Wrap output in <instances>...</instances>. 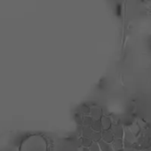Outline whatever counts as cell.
Wrapping results in <instances>:
<instances>
[{"label":"cell","instance_id":"6da1fadb","mask_svg":"<svg viewBox=\"0 0 151 151\" xmlns=\"http://www.w3.org/2000/svg\"><path fill=\"white\" fill-rule=\"evenodd\" d=\"M21 151H49V143L42 135H32L22 143Z\"/></svg>","mask_w":151,"mask_h":151},{"label":"cell","instance_id":"7a4b0ae2","mask_svg":"<svg viewBox=\"0 0 151 151\" xmlns=\"http://www.w3.org/2000/svg\"><path fill=\"white\" fill-rule=\"evenodd\" d=\"M115 137L111 132V130H102L101 131V140L111 144L114 140Z\"/></svg>","mask_w":151,"mask_h":151},{"label":"cell","instance_id":"3957f363","mask_svg":"<svg viewBox=\"0 0 151 151\" xmlns=\"http://www.w3.org/2000/svg\"><path fill=\"white\" fill-rule=\"evenodd\" d=\"M89 116L93 119V120H100L101 118L102 115V111L101 109L99 107H93L90 109V114Z\"/></svg>","mask_w":151,"mask_h":151},{"label":"cell","instance_id":"277c9868","mask_svg":"<svg viewBox=\"0 0 151 151\" xmlns=\"http://www.w3.org/2000/svg\"><path fill=\"white\" fill-rule=\"evenodd\" d=\"M100 120H101V123L102 130H110L112 124H111V120L108 116H102Z\"/></svg>","mask_w":151,"mask_h":151},{"label":"cell","instance_id":"5b68a950","mask_svg":"<svg viewBox=\"0 0 151 151\" xmlns=\"http://www.w3.org/2000/svg\"><path fill=\"white\" fill-rule=\"evenodd\" d=\"M91 128H92L93 132H101L102 126H101V120H93V124L91 125Z\"/></svg>","mask_w":151,"mask_h":151},{"label":"cell","instance_id":"8992f818","mask_svg":"<svg viewBox=\"0 0 151 151\" xmlns=\"http://www.w3.org/2000/svg\"><path fill=\"white\" fill-rule=\"evenodd\" d=\"M92 134H93V130H92L91 126H83V129H82V137L91 138Z\"/></svg>","mask_w":151,"mask_h":151},{"label":"cell","instance_id":"52a82bcc","mask_svg":"<svg viewBox=\"0 0 151 151\" xmlns=\"http://www.w3.org/2000/svg\"><path fill=\"white\" fill-rule=\"evenodd\" d=\"M90 109H91V108H89L88 106H86V105H82L80 108H79V114L81 115V116H89V114H90Z\"/></svg>","mask_w":151,"mask_h":151},{"label":"cell","instance_id":"ba28073f","mask_svg":"<svg viewBox=\"0 0 151 151\" xmlns=\"http://www.w3.org/2000/svg\"><path fill=\"white\" fill-rule=\"evenodd\" d=\"M93 119L90 116H84L82 119V124L83 126H91L93 124Z\"/></svg>","mask_w":151,"mask_h":151},{"label":"cell","instance_id":"9c48e42d","mask_svg":"<svg viewBox=\"0 0 151 151\" xmlns=\"http://www.w3.org/2000/svg\"><path fill=\"white\" fill-rule=\"evenodd\" d=\"M93 143V140L91 138H86V137H81V147H89Z\"/></svg>","mask_w":151,"mask_h":151},{"label":"cell","instance_id":"30bf717a","mask_svg":"<svg viewBox=\"0 0 151 151\" xmlns=\"http://www.w3.org/2000/svg\"><path fill=\"white\" fill-rule=\"evenodd\" d=\"M91 139L93 142H99L101 140V132H93V134L91 136Z\"/></svg>","mask_w":151,"mask_h":151},{"label":"cell","instance_id":"8fae6325","mask_svg":"<svg viewBox=\"0 0 151 151\" xmlns=\"http://www.w3.org/2000/svg\"><path fill=\"white\" fill-rule=\"evenodd\" d=\"M112 144H113V146H114V148H116V149L121 148V147H122V146H123V143H122L121 139H118V138L114 139V140H113Z\"/></svg>","mask_w":151,"mask_h":151},{"label":"cell","instance_id":"7c38bea8","mask_svg":"<svg viewBox=\"0 0 151 151\" xmlns=\"http://www.w3.org/2000/svg\"><path fill=\"white\" fill-rule=\"evenodd\" d=\"M88 148H89L90 151H101L100 147H99V144L97 142H93L92 145Z\"/></svg>","mask_w":151,"mask_h":151},{"label":"cell","instance_id":"4fadbf2b","mask_svg":"<svg viewBox=\"0 0 151 151\" xmlns=\"http://www.w3.org/2000/svg\"><path fill=\"white\" fill-rule=\"evenodd\" d=\"M79 151H90L88 147H81L79 148Z\"/></svg>","mask_w":151,"mask_h":151}]
</instances>
